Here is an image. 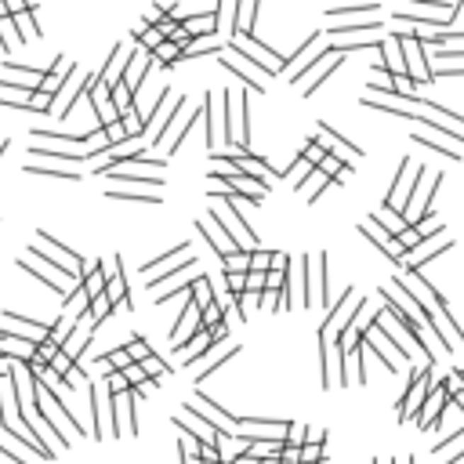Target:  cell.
<instances>
[{
	"label": "cell",
	"instance_id": "1",
	"mask_svg": "<svg viewBox=\"0 0 464 464\" xmlns=\"http://www.w3.org/2000/svg\"><path fill=\"white\" fill-rule=\"evenodd\" d=\"M363 305H366V298L359 301V298H356V287H345L341 298H337V305L330 308L327 319L319 323V337H341V334L356 323V316L363 312Z\"/></svg>",
	"mask_w": 464,
	"mask_h": 464
},
{
	"label": "cell",
	"instance_id": "2",
	"mask_svg": "<svg viewBox=\"0 0 464 464\" xmlns=\"http://www.w3.org/2000/svg\"><path fill=\"white\" fill-rule=\"evenodd\" d=\"M431 388H436V370H431V363H424L421 370H410V388L399 399V421H414L417 410L424 407V399L431 395Z\"/></svg>",
	"mask_w": 464,
	"mask_h": 464
},
{
	"label": "cell",
	"instance_id": "3",
	"mask_svg": "<svg viewBox=\"0 0 464 464\" xmlns=\"http://www.w3.org/2000/svg\"><path fill=\"white\" fill-rule=\"evenodd\" d=\"M138 403L135 392L109 395V431L113 436H138Z\"/></svg>",
	"mask_w": 464,
	"mask_h": 464
},
{
	"label": "cell",
	"instance_id": "4",
	"mask_svg": "<svg viewBox=\"0 0 464 464\" xmlns=\"http://www.w3.org/2000/svg\"><path fill=\"white\" fill-rule=\"evenodd\" d=\"M229 207L225 210H218V207H214L210 214H214V218H218L222 222V229L236 239V247H239V251H247V254H254L258 251V239H254V232H251V225H247L243 218H239V214H236V196H222Z\"/></svg>",
	"mask_w": 464,
	"mask_h": 464
},
{
	"label": "cell",
	"instance_id": "5",
	"mask_svg": "<svg viewBox=\"0 0 464 464\" xmlns=\"http://www.w3.org/2000/svg\"><path fill=\"white\" fill-rule=\"evenodd\" d=\"M403 44V58H407V77L414 84H428L431 80V69H428V58H424V44L410 33V29H392Z\"/></svg>",
	"mask_w": 464,
	"mask_h": 464
},
{
	"label": "cell",
	"instance_id": "6",
	"mask_svg": "<svg viewBox=\"0 0 464 464\" xmlns=\"http://www.w3.org/2000/svg\"><path fill=\"white\" fill-rule=\"evenodd\" d=\"M0 319H8V334L18 337V341H33V345H44L51 337V327L47 323H37V319H26L18 312H0Z\"/></svg>",
	"mask_w": 464,
	"mask_h": 464
},
{
	"label": "cell",
	"instance_id": "7",
	"mask_svg": "<svg viewBox=\"0 0 464 464\" xmlns=\"http://www.w3.org/2000/svg\"><path fill=\"white\" fill-rule=\"evenodd\" d=\"M359 232H363V236H366L370 243H378V247H381V254H388V258H392L395 265L407 258V247L399 243V239H395V236H392V232H388L385 225H378L374 218H366V222L359 225Z\"/></svg>",
	"mask_w": 464,
	"mask_h": 464
},
{
	"label": "cell",
	"instance_id": "8",
	"mask_svg": "<svg viewBox=\"0 0 464 464\" xmlns=\"http://www.w3.org/2000/svg\"><path fill=\"white\" fill-rule=\"evenodd\" d=\"M319 145L330 152V157H337V160H359L363 157V149L359 145H352L349 138H341V135H337V131H330L327 128V123H319Z\"/></svg>",
	"mask_w": 464,
	"mask_h": 464
},
{
	"label": "cell",
	"instance_id": "9",
	"mask_svg": "<svg viewBox=\"0 0 464 464\" xmlns=\"http://www.w3.org/2000/svg\"><path fill=\"white\" fill-rule=\"evenodd\" d=\"M200 319H203L200 305H196V301H189V305L181 308V316L174 319V327H171V341L181 349V345H185V341H189V337L200 330Z\"/></svg>",
	"mask_w": 464,
	"mask_h": 464
},
{
	"label": "cell",
	"instance_id": "10",
	"mask_svg": "<svg viewBox=\"0 0 464 464\" xmlns=\"http://www.w3.org/2000/svg\"><path fill=\"white\" fill-rule=\"evenodd\" d=\"M196 229H200V232H203V236L214 243V251H218L222 258H229V254H236V251H239V247H236V239H232V236L222 229V222L214 218V214H207V222L200 218V222H196Z\"/></svg>",
	"mask_w": 464,
	"mask_h": 464
},
{
	"label": "cell",
	"instance_id": "11",
	"mask_svg": "<svg viewBox=\"0 0 464 464\" xmlns=\"http://www.w3.org/2000/svg\"><path fill=\"white\" fill-rule=\"evenodd\" d=\"M128 66H131V55H128V47H123V44H116V47L109 51V58H106V69L98 73V77H102V84H106V87H116V84L123 80V73H128Z\"/></svg>",
	"mask_w": 464,
	"mask_h": 464
},
{
	"label": "cell",
	"instance_id": "12",
	"mask_svg": "<svg viewBox=\"0 0 464 464\" xmlns=\"http://www.w3.org/2000/svg\"><path fill=\"white\" fill-rule=\"evenodd\" d=\"M261 4H232V18H236V33L232 40H254V18H258Z\"/></svg>",
	"mask_w": 464,
	"mask_h": 464
},
{
	"label": "cell",
	"instance_id": "13",
	"mask_svg": "<svg viewBox=\"0 0 464 464\" xmlns=\"http://www.w3.org/2000/svg\"><path fill=\"white\" fill-rule=\"evenodd\" d=\"M218 62H222V69H229L232 77H239V80H243V87H247V91H261V95H265V80H261V77H251V69H247L236 55H232V58H218Z\"/></svg>",
	"mask_w": 464,
	"mask_h": 464
},
{
	"label": "cell",
	"instance_id": "14",
	"mask_svg": "<svg viewBox=\"0 0 464 464\" xmlns=\"http://www.w3.org/2000/svg\"><path fill=\"white\" fill-rule=\"evenodd\" d=\"M106 298L113 305V312H116V305L120 308H131V298H128V280H123V268H116L109 276V283H106Z\"/></svg>",
	"mask_w": 464,
	"mask_h": 464
},
{
	"label": "cell",
	"instance_id": "15",
	"mask_svg": "<svg viewBox=\"0 0 464 464\" xmlns=\"http://www.w3.org/2000/svg\"><path fill=\"white\" fill-rule=\"evenodd\" d=\"M87 403H91V417H95V428H91V436L95 439H106V407H102V395L95 385H87Z\"/></svg>",
	"mask_w": 464,
	"mask_h": 464
},
{
	"label": "cell",
	"instance_id": "16",
	"mask_svg": "<svg viewBox=\"0 0 464 464\" xmlns=\"http://www.w3.org/2000/svg\"><path fill=\"white\" fill-rule=\"evenodd\" d=\"M131 37H135V44H138V47H145V51H152V55H157V51L167 44V40L160 37V29H152V26H142V29H135Z\"/></svg>",
	"mask_w": 464,
	"mask_h": 464
},
{
	"label": "cell",
	"instance_id": "17",
	"mask_svg": "<svg viewBox=\"0 0 464 464\" xmlns=\"http://www.w3.org/2000/svg\"><path fill=\"white\" fill-rule=\"evenodd\" d=\"M174 258H181V261L193 258V247H189V243H178L174 251H167V254H160V258H152V261H142V276L152 272V268H160V265H167V261H174Z\"/></svg>",
	"mask_w": 464,
	"mask_h": 464
},
{
	"label": "cell",
	"instance_id": "18",
	"mask_svg": "<svg viewBox=\"0 0 464 464\" xmlns=\"http://www.w3.org/2000/svg\"><path fill=\"white\" fill-rule=\"evenodd\" d=\"M33 15H37V4H29L26 11L11 15V18H15V26H18V37H22V40H29V37H40V29H37Z\"/></svg>",
	"mask_w": 464,
	"mask_h": 464
},
{
	"label": "cell",
	"instance_id": "19",
	"mask_svg": "<svg viewBox=\"0 0 464 464\" xmlns=\"http://www.w3.org/2000/svg\"><path fill=\"white\" fill-rule=\"evenodd\" d=\"M232 356H239V349H236V345H232V349H218V345H214V349H210V359H207V363H203V370H200V381H203V378H210L214 370H218L225 359H232Z\"/></svg>",
	"mask_w": 464,
	"mask_h": 464
},
{
	"label": "cell",
	"instance_id": "20",
	"mask_svg": "<svg viewBox=\"0 0 464 464\" xmlns=\"http://www.w3.org/2000/svg\"><path fill=\"white\" fill-rule=\"evenodd\" d=\"M341 62H345V55H341V51H337V55H334V58L327 62V66H323V69H316V80H312V84H308V87H305V98H312V95H316V91H319V87L327 84V77H330V73H334L337 66H341Z\"/></svg>",
	"mask_w": 464,
	"mask_h": 464
},
{
	"label": "cell",
	"instance_id": "21",
	"mask_svg": "<svg viewBox=\"0 0 464 464\" xmlns=\"http://www.w3.org/2000/svg\"><path fill=\"white\" fill-rule=\"evenodd\" d=\"M102 178H116V181H145V185H152V189H160L164 185V174H135V171H106Z\"/></svg>",
	"mask_w": 464,
	"mask_h": 464
},
{
	"label": "cell",
	"instance_id": "22",
	"mask_svg": "<svg viewBox=\"0 0 464 464\" xmlns=\"http://www.w3.org/2000/svg\"><path fill=\"white\" fill-rule=\"evenodd\" d=\"M222 268H225V276H247V272H251V254L236 251V254L222 258Z\"/></svg>",
	"mask_w": 464,
	"mask_h": 464
},
{
	"label": "cell",
	"instance_id": "23",
	"mask_svg": "<svg viewBox=\"0 0 464 464\" xmlns=\"http://www.w3.org/2000/svg\"><path fill=\"white\" fill-rule=\"evenodd\" d=\"M193 301L200 305V312L214 305V290H210V280H207V276H193Z\"/></svg>",
	"mask_w": 464,
	"mask_h": 464
},
{
	"label": "cell",
	"instance_id": "24",
	"mask_svg": "<svg viewBox=\"0 0 464 464\" xmlns=\"http://www.w3.org/2000/svg\"><path fill=\"white\" fill-rule=\"evenodd\" d=\"M29 152H37V157H47V160H62V164H66V167H73V164H80L84 157H87V152H69V149H29Z\"/></svg>",
	"mask_w": 464,
	"mask_h": 464
},
{
	"label": "cell",
	"instance_id": "25",
	"mask_svg": "<svg viewBox=\"0 0 464 464\" xmlns=\"http://www.w3.org/2000/svg\"><path fill=\"white\" fill-rule=\"evenodd\" d=\"M18 44H22V37H18V26H15V18H4V22H0V47H4V51L11 55Z\"/></svg>",
	"mask_w": 464,
	"mask_h": 464
},
{
	"label": "cell",
	"instance_id": "26",
	"mask_svg": "<svg viewBox=\"0 0 464 464\" xmlns=\"http://www.w3.org/2000/svg\"><path fill=\"white\" fill-rule=\"evenodd\" d=\"M98 363H102V366H109V370H120V374H123V370H128V366H135V359L128 356V349H116V352H102V356H98Z\"/></svg>",
	"mask_w": 464,
	"mask_h": 464
},
{
	"label": "cell",
	"instance_id": "27",
	"mask_svg": "<svg viewBox=\"0 0 464 464\" xmlns=\"http://www.w3.org/2000/svg\"><path fill=\"white\" fill-rule=\"evenodd\" d=\"M330 181H334V178H327V174H323V171L316 167V171H312V178H308V181L301 185V193H305V200H316V196H319V193L327 189V185H330Z\"/></svg>",
	"mask_w": 464,
	"mask_h": 464
},
{
	"label": "cell",
	"instance_id": "28",
	"mask_svg": "<svg viewBox=\"0 0 464 464\" xmlns=\"http://www.w3.org/2000/svg\"><path fill=\"white\" fill-rule=\"evenodd\" d=\"M370 29H381V22H345V26L327 29V33L330 37H352V33H370Z\"/></svg>",
	"mask_w": 464,
	"mask_h": 464
},
{
	"label": "cell",
	"instance_id": "29",
	"mask_svg": "<svg viewBox=\"0 0 464 464\" xmlns=\"http://www.w3.org/2000/svg\"><path fill=\"white\" fill-rule=\"evenodd\" d=\"M26 174H40V178H66V181H77L80 174H73L69 167H37V164H26Z\"/></svg>",
	"mask_w": 464,
	"mask_h": 464
},
{
	"label": "cell",
	"instance_id": "30",
	"mask_svg": "<svg viewBox=\"0 0 464 464\" xmlns=\"http://www.w3.org/2000/svg\"><path fill=\"white\" fill-rule=\"evenodd\" d=\"M128 356H131V359H135V363L142 366L145 359H152L157 352L149 349V341H145V337H131V341H128Z\"/></svg>",
	"mask_w": 464,
	"mask_h": 464
},
{
	"label": "cell",
	"instance_id": "31",
	"mask_svg": "<svg viewBox=\"0 0 464 464\" xmlns=\"http://www.w3.org/2000/svg\"><path fill=\"white\" fill-rule=\"evenodd\" d=\"M301 157L308 160V164H312V167H323V160L330 157V152L319 145V138H312V142H305V149H301Z\"/></svg>",
	"mask_w": 464,
	"mask_h": 464
},
{
	"label": "cell",
	"instance_id": "32",
	"mask_svg": "<svg viewBox=\"0 0 464 464\" xmlns=\"http://www.w3.org/2000/svg\"><path fill=\"white\" fill-rule=\"evenodd\" d=\"M181 58H185V51H181L178 44H171V40H167L160 51H157V62H160L164 69H174V62H181Z\"/></svg>",
	"mask_w": 464,
	"mask_h": 464
},
{
	"label": "cell",
	"instance_id": "33",
	"mask_svg": "<svg viewBox=\"0 0 464 464\" xmlns=\"http://www.w3.org/2000/svg\"><path fill=\"white\" fill-rule=\"evenodd\" d=\"M359 15H378V4H352V8H334L330 18H359Z\"/></svg>",
	"mask_w": 464,
	"mask_h": 464
},
{
	"label": "cell",
	"instance_id": "34",
	"mask_svg": "<svg viewBox=\"0 0 464 464\" xmlns=\"http://www.w3.org/2000/svg\"><path fill=\"white\" fill-rule=\"evenodd\" d=\"M113 200H128V203H160V196H145V193H135V189H109Z\"/></svg>",
	"mask_w": 464,
	"mask_h": 464
},
{
	"label": "cell",
	"instance_id": "35",
	"mask_svg": "<svg viewBox=\"0 0 464 464\" xmlns=\"http://www.w3.org/2000/svg\"><path fill=\"white\" fill-rule=\"evenodd\" d=\"M414 142L417 145H428V149H436V152H443V157H450V160H460V152L457 149H450V145H443V142H436V138H428V135H414Z\"/></svg>",
	"mask_w": 464,
	"mask_h": 464
},
{
	"label": "cell",
	"instance_id": "36",
	"mask_svg": "<svg viewBox=\"0 0 464 464\" xmlns=\"http://www.w3.org/2000/svg\"><path fill=\"white\" fill-rule=\"evenodd\" d=\"M106 385H109V395H123L131 392V381L120 374V370H106Z\"/></svg>",
	"mask_w": 464,
	"mask_h": 464
},
{
	"label": "cell",
	"instance_id": "37",
	"mask_svg": "<svg viewBox=\"0 0 464 464\" xmlns=\"http://www.w3.org/2000/svg\"><path fill=\"white\" fill-rule=\"evenodd\" d=\"M142 370H145V378H152V381H160V378H167V363H164L160 356H152V359H145V363H142Z\"/></svg>",
	"mask_w": 464,
	"mask_h": 464
},
{
	"label": "cell",
	"instance_id": "38",
	"mask_svg": "<svg viewBox=\"0 0 464 464\" xmlns=\"http://www.w3.org/2000/svg\"><path fill=\"white\" fill-rule=\"evenodd\" d=\"M265 283H268V272H251L247 276V294H265Z\"/></svg>",
	"mask_w": 464,
	"mask_h": 464
},
{
	"label": "cell",
	"instance_id": "39",
	"mask_svg": "<svg viewBox=\"0 0 464 464\" xmlns=\"http://www.w3.org/2000/svg\"><path fill=\"white\" fill-rule=\"evenodd\" d=\"M251 272H272V254L268 251H254L251 254Z\"/></svg>",
	"mask_w": 464,
	"mask_h": 464
},
{
	"label": "cell",
	"instance_id": "40",
	"mask_svg": "<svg viewBox=\"0 0 464 464\" xmlns=\"http://www.w3.org/2000/svg\"><path fill=\"white\" fill-rule=\"evenodd\" d=\"M123 378L131 381V392H138V388H142V385L149 381V378H145V370H142L138 363H135V366H128V370H123Z\"/></svg>",
	"mask_w": 464,
	"mask_h": 464
},
{
	"label": "cell",
	"instance_id": "41",
	"mask_svg": "<svg viewBox=\"0 0 464 464\" xmlns=\"http://www.w3.org/2000/svg\"><path fill=\"white\" fill-rule=\"evenodd\" d=\"M319 460H323V446H316V443L301 446V464H319Z\"/></svg>",
	"mask_w": 464,
	"mask_h": 464
},
{
	"label": "cell",
	"instance_id": "42",
	"mask_svg": "<svg viewBox=\"0 0 464 464\" xmlns=\"http://www.w3.org/2000/svg\"><path fill=\"white\" fill-rule=\"evenodd\" d=\"M109 312H113V305H109V298H98V301H91V316H95L98 323H102V319H106Z\"/></svg>",
	"mask_w": 464,
	"mask_h": 464
},
{
	"label": "cell",
	"instance_id": "43",
	"mask_svg": "<svg viewBox=\"0 0 464 464\" xmlns=\"http://www.w3.org/2000/svg\"><path fill=\"white\" fill-rule=\"evenodd\" d=\"M58 352H62V349H58V345H55V341H44V345H40V349H37V356H40V359H44V363H47V366H51V359H55V356H58Z\"/></svg>",
	"mask_w": 464,
	"mask_h": 464
},
{
	"label": "cell",
	"instance_id": "44",
	"mask_svg": "<svg viewBox=\"0 0 464 464\" xmlns=\"http://www.w3.org/2000/svg\"><path fill=\"white\" fill-rule=\"evenodd\" d=\"M8 145H11L8 138H0V157H4V152H8Z\"/></svg>",
	"mask_w": 464,
	"mask_h": 464
},
{
	"label": "cell",
	"instance_id": "45",
	"mask_svg": "<svg viewBox=\"0 0 464 464\" xmlns=\"http://www.w3.org/2000/svg\"><path fill=\"white\" fill-rule=\"evenodd\" d=\"M450 464H464V457H457V460H450Z\"/></svg>",
	"mask_w": 464,
	"mask_h": 464
},
{
	"label": "cell",
	"instance_id": "46",
	"mask_svg": "<svg viewBox=\"0 0 464 464\" xmlns=\"http://www.w3.org/2000/svg\"><path fill=\"white\" fill-rule=\"evenodd\" d=\"M374 464H388V460H374ZM392 464H395V460H392Z\"/></svg>",
	"mask_w": 464,
	"mask_h": 464
}]
</instances>
